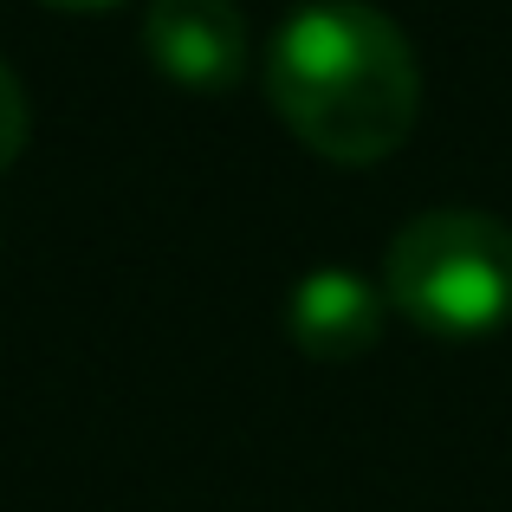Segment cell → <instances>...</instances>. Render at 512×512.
<instances>
[{
  "label": "cell",
  "instance_id": "cell-1",
  "mask_svg": "<svg viewBox=\"0 0 512 512\" xmlns=\"http://www.w3.org/2000/svg\"><path fill=\"white\" fill-rule=\"evenodd\" d=\"M279 124L325 163L363 169L402 150L422 111V72L402 26L370 0H305L266 46Z\"/></svg>",
  "mask_w": 512,
  "mask_h": 512
},
{
  "label": "cell",
  "instance_id": "cell-2",
  "mask_svg": "<svg viewBox=\"0 0 512 512\" xmlns=\"http://www.w3.org/2000/svg\"><path fill=\"white\" fill-rule=\"evenodd\" d=\"M383 299L435 338L512 325V227L480 208H428L389 240Z\"/></svg>",
  "mask_w": 512,
  "mask_h": 512
},
{
  "label": "cell",
  "instance_id": "cell-3",
  "mask_svg": "<svg viewBox=\"0 0 512 512\" xmlns=\"http://www.w3.org/2000/svg\"><path fill=\"white\" fill-rule=\"evenodd\" d=\"M143 52L182 91H234L247 72V20L234 0H150Z\"/></svg>",
  "mask_w": 512,
  "mask_h": 512
},
{
  "label": "cell",
  "instance_id": "cell-4",
  "mask_svg": "<svg viewBox=\"0 0 512 512\" xmlns=\"http://www.w3.org/2000/svg\"><path fill=\"white\" fill-rule=\"evenodd\" d=\"M383 312H389V299L363 273H350V266H318V273H305L299 286H292L286 331L305 357L350 363V357H363V350H376Z\"/></svg>",
  "mask_w": 512,
  "mask_h": 512
},
{
  "label": "cell",
  "instance_id": "cell-5",
  "mask_svg": "<svg viewBox=\"0 0 512 512\" xmlns=\"http://www.w3.org/2000/svg\"><path fill=\"white\" fill-rule=\"evenodd\" d=\"M26 124H33V111H26V85H20V72L0 59V175L20 163V150H26Z\"/></svg>",
  "mask_w": 512,
  "mask_h": 512
},
{
  "label": "cell",
  "instance_id": "cell-6",
  "mask_svg": "<svg viewBox=\"0 0 512 512\" xmlns=\"http://www.w3.org/2000/svg\"><path fill=\"white\" fill-rule=\"evenodd\" d=\"M46 7H65V13H104V7H117V0H46Z\"/></svg>",
  "mask_w": 512,
  "mask_h": 512
}]
</instances>
